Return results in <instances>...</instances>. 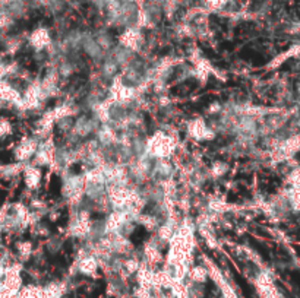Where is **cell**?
<instances>
[{"instance_id": "obj_1", "label": "cell", "mask_w": 300, "mask_h": 298, "mask_svg": "<svg viewBox=\"0 0 300 298\" xmlns=\"http://www.w3.org/2000/svg\"><path fill=\"white\" fill-rule=\"evenodd\" d=\"M255 285L258 288V292L262 298H280V292L274 285L272 278L268 274H259L256 276Z\"/></svg>"}, {"instance_id": "obj_2", "label": "cell", "mask_w": 300, "mask_h": 298, "mask_svg": "<svg viewBox=\"0 0 300 298\" xmlns=\"http://www.w3.org/2000/svg\"><path fill=\"white\" fill-rule=\"evenodd\" d=\"M299 149H300V136H291V138L285 139L281 145L278 146L280 158H281V160L291 158V156H293Z\"/></svg>"}, {"instance_id": "obj_3", "label": "cell", "mask_w": 300, "mask_h": 298, "mask_svg": "<svg viewBox=\"0 0 300 298\" xmlns=\"http://www.w3.org/2000/svg\"><path fill=\"white\" fill-rule=\"evenodd\" d=\"M65 286L59 282H50L43 288V298H62Z\"/></svg>"}, {"instance_id": "obj_4", "label": "cell", "mask_w": 300, "mask_h": 298, "mask_svg": "<svg viewBox=\"0 0 300 298\" xmlns=\"http://www.w3.org/2000/svg\"><path fill=\"white\" fill-rule=\"evenodd\" d=\"M97 268H98V263L95 260L94 258H85V259H82L81 263H79V266H78V269H79V272L82 274V275H87V276H91V275H94L95 270H97Z\"/></svg>"}, {"instance_id": "obj_5", "label": "cell", "mask_w": 300, "mask_h": 298, "mask_svg": "<svg viewBox=\"0 0 300 298\" xmlns=\"http://www.w3.org/2000/svg\"><path fill=\"white\" fill-rule=\"evenodd\" d=\"M17 298H43V288L36 285H28L21 288Z\"/></svg>"}, {"instance_id": "obj_6", "label": "cell", "mask_w": 300, "mask_h": 298, "mask_svg": "<svg viewBox=\"0 0 300 298\" xmlns=\"http://www.w3.org/2000/svg\"><path fill=\"white\" fill-rule=\"evenodd\" d=\"M189 278H190L192 282H195V284H204L208 280V270H206L205 268L196 266V268L190 269Z\"/></svg>"}, {"instance_id": "obj_7", "label": "cell", "mask_w": 300, "mask_h": 298, "mask_svg": "<svg viewBox=\"0 0 300 298\" xmlns=\"http://www.w3.org/2000/svg\"><path fill=\"white\" fill-rule=\"evenodd\" d=\"M288 202L294 210H300V188H291L288 192Z\"/></svg>"}, {"instance_id": "obj_8", "label": "cell", "mask_w": 300, "mask_h": 298, "mask_svg": "<svg viewBox=\"0 0 300 298\" xmlns=\"http://www.w3.org/2000/svg\"><path fill=\"white\" fill-rule=\"evenodd\" d=\"M288 182L291 183V186L294 188H300V170H294L290 177H288Z\"/></svg>"}, {"instance_id": "obj_9", "label": "cell", "mask_w": 300, "mask_h": 298, "mask_svg": "<svg viewBox=\"0 0 300 298\" xmlns=\"http://www.w3.org/2000/svg\"><path fill=\"white\" fill-rule=\"evenodd\" d=\"M6 91H9V95H15L14 90H12L11 86H6ZM0 98H5V100H8V98H9V96H8V92H5V95H2Z\"/></svg>"}]
</instances>
